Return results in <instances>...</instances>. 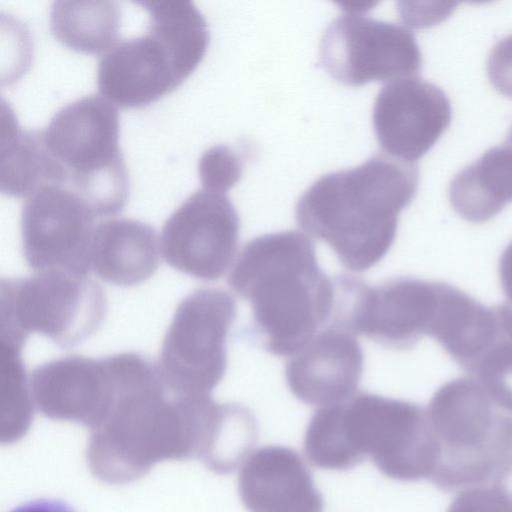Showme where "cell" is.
Masks as SVG:
<instances>
[{
	"mask_svg": "<svg viewBox=\"0 0 512 512\" xmlns=\"http://www.w3.org/2000/svg\"><path fill=\"white\" fill-rule=\"evenodd\" d=\"M319 62L338 82L360 86L412 76L422 60L416 39L407 28L346 13L324 31Z\"/></svg>",
	"mask_w": 512,
	"mask_h": 512,
	"instance_id": "9",
	"label": "cell"
},
{
	"mask_svg": "<svg viewBox=\"0 0 512 512\" xmlns=\"http://www.w3.org/2000/svg\"><path fill=\"white\" fill-rule=\"evenodd\" d=\"M236 312L234 298L217 288L196 289L181 300L157 362L167 389L180 396L208 395L219 384Z\"/></svg>",
	"mask_w": 512,
	"mask_h": 512,
	"instance_id": "8",
	"label": "cell"
},
{
	"mask_svg": "<svg viewBox=\"0 0 512 512\" xmlns=\"http://www.w3.org/2000/svg\"><path fill=\"white\" fill-rule=\"evenodd\" d=\"M238 239L239 217L229 198L203 188L169 216L161 230L159 246L172 268L213 281L233 261Z\"/></svg>",
	"mask_w": 512,
	"mask_h": 512,
	"instance_id": "11",
	"label": "cell"
},
{
	"mask_svg": "<svg viewBox=\"0 0 512 512\" xmlns=\"http://www.w3.org/2000/svg\"><path fill=\"white\" fill-rule=\"evenodd\" d=\"M154 229L134 219H107L94 228L90 268L103 281L121 287L139 285L159 266Z\"/></svg>",
	"mask_w": 512,
	"mask_h": 512,
	"instance_id": "17",
	"label": "cell"
},
{
	"mask_svg": "<svg viewBox=\"0 0 512 512\" xmlns=\"http://www.w3.org/2000/svg\"><path fill=\"white\" fill-rule=\"evenodd\" d=\"M449 199L465 220L482 223L512 201V145L508 142L485 151L450 181Z\"/></svg>",
	"mask_w": 512,
	"mask_h": 512,
	"instance_id": "19",
	"label": "cell"
},
{
	"mask_svg": "<svg viewBox=\"0 0 512 512\" xmlns=\"http://www.w3.org/2000/svg\"><path fill=\"white\" fill-rule=\"evenodd\" d=\"M492 486L512 509V459L495 474Z\"/></svg>",
	"mask_w": 512,
	"mask_h": 512,
	"instance_id": "25",
	"label": "cell"
},
{
	"mask_svg": "<svg viewBox=\"0 0 512 512\" xmlns=\"http://www.w3.org/2000/svg\"><path fill=\"white\" fill-rule=\"evenodd\" d=\"M29 384L40 408L52 416L80 417L108 408L112 378L107 359L71 355L48 361Z\"/></svg>",
	"mask_w": 512,
	"mask_h": 512,
	"instance_id": "16",
	"label": "cell"
},
{
	"mask_svg": "<svg viewBox=\"0 0 512 512\" xmlns=\"http://www.w3.org/2000/svg\"><path fill=\"white\" fill-rule=\"evenodd\" d=\"M189 75L170 43L147 24L145 33L118 42L101 56L97 87L114 105L140 107L172 91Z\"/></svg>",
	"mask_w": 512,
	"mask_h": 512,
	"instance_id": "13",
	"label": "cell"
},
{
	"mask_svg": "<svg viewBox=\"0 0 512 512\" xmlns=\"http://www.w3.org/2000/svg\"><path fill=\"white\" fill-rule=\"evenodd\" d=\"M118 112L101 95L67 104L41 131L43 141L68 174V183L96 217L117 214L128 195V178L118 145Z\"/></svg>",
	"mask_w": 512,
	"mask_h": 512,
	"instance_id": "4",
	"label": "cell"
},
{
	"mask_svg": "<svg viewBox=\"0 0 512 512\" xmlns=\"http://www.w3.org/2000/svg\"><path fill=\"white\" fill-rule=\"evenodd\" d=\"M499 277L504 295L512 304V242L500 257Z\"/></svg>",
	"mask_w": 512,
	"mask_h": 512,
	"instance_id": "26",
	"label": "cell"
},
{
	"mask_svg": "<svg viewBox=\"0 0 512 512\" xmlns=\"http://www.w3.org/2000/svg\"><path fill=\"white\" fill-rule=\"evenodd\" d=\"M331 326L361 334L384 347L406 350L435 328L445 283L411 277L368 286L353 277L333 280Z\"/></svg>",
	"mask_w": 512,
	"mask_h": 512,
	"instance_id": "7",
	"label": "cell"
},
{
	"mask_svg": "<svg viewBox=\"0 0 512 512\" xmlns=\"http://www.w3.org/2000/svg\"><path fill=\"white\" fill-rule=\"evenodd\" d=\"M198 172L204 189L225 193L241 177L238 156L226 146H214L199 160Z\"/></svg>",
	"mask_w": 512,
	"mask_h": 512,
	"instance_id": "21",
	"label": "cell"
},
{
	"mask_svg": "<svg viewBox=\"0 0 512 512\" xmlns=\"http://www.w3.org/2000/svg\"><path fill=\"white\" fill-rule=\"evenodd\" d=\"M107 312L102 287L88 275L51 270L0 284V342L22 350L37 332L62 348L96 332Z\"/></svg>",
	"mask_w": 512,
	"mask_h": 512,
	"instance_id": "5",
	"label": "cell"
},
{
	"mask_svg": "<svg viewBox=\"0 0 512 512\" xmlns=\"http://www.w3.org/2000/svg\"><path fill=\"white\" fill-rule=\"evenodd\" d=\"M228 283L250 304L248 339L270 354L292 356L331 319L334 282L319 266L313 242L298 231L250 240Z\"/></svg>",
	"mask_w": 512,
	"mask_h": 512,
	"instance_id": "1",
	"label": "cell"
},
{
	"mask_svg": "<svg viewBox=\"0 0 512 512\" xmlns=\"http://www.w3.org/2000/svg\"><path fill=\"white\" fill-rule=\"evenodd\" d=\"M248 512H323L324 501L301 455L282 445L256 449L238 477Z\"/></svg>",
	"mask_w": 512,
	"mask_h": 512,
	"instance_id": "15",
	"label": "cell"
},
{
	"mask_svg": "<svg viewBox=\"0 0 512 512\" xmlns=\"http://www.w3.org/2000/svg\"><path fill=\"white\" fill-rule=\"evenodd\" d=\"M68 183V174L46 147L41 131L21 130L10 111L2 110L0 190L28 198L42 186Z\"/></svg>",
	"mask_w": 512,
	"mask_h": 512,
	"instance_id": "18",
	"label": "cell"
},
{
	"mask_svg": "<svg viewBox=\"0 0 512 512\" xmlns=\"http://www.w3.org/2000/svg\"><path fill=\"white\" fill-rule=\"evenodd\" d=\"M438 447L430 481L443 491L482 484L512 455V411L472 377L440 386L426 410Z\"/></svg>",
	"mask_w": 512,
	"mask_h": 512,
	"instance_id": "3",
	"label": "cell"
},
{
	"mask_svg": "<svg viewBox=\"0 0 512 512\" xmlns=\"http://www.w3.org/2000/svg\"><path fill=\"white\" fill-rule=\"evenodd\" d=\"M10 512H77L69 503L55 498H38L27 501Z\"/></svg>",
	"mask_w": 512,
	"mask_h": 512,
	"instance_id": "24",
	"label": "cell"
},
{
	"mask_svg": "<svg viewBox=\"0 0 512 512\" xmlns=\"http://www.w3.org/2000/svg\"><path fill=\"white\" fill-rule=\"evenodd\" d=\"M364 357L351 332L329 326L290 356L285 366L286 383L301 402L328 406L356 393Z\"/></svg>",
	"mask_w": 512,
	"mask_h": 512,
	"instance_id": "14",
	"label": "cell"
},
{
	"mask_svg": "<svg viewBox=\"0 0 512 512\" xmlns=\"http://www.w3.org/2000/svg\"><path fill=\"white\" fill-rule=\"evenodd\" d=\"M95 214L72 190L50 184L26 198L21 210L22 250L36 273L88 275Z\"/></svg>",
	"mask_w": 512,
	"mask_h": 512,
	"instance_id": "10",
	"label": "cell"
},
{
	"mask_svg": "<svg viewBox=\"0 0 512 512\" xmlns=\"http://www.w3.org/2000/svg\"><path fill=\"white\" fill-rule=\"evenodd\" d=\"M121 10L114 1L52 2L49 27L65 46L89 54H105L118 42Z\"/></svg>",
	"mask_w": 512,
	"mask_h": 512,
	"instance_id": "20",
	"label": "cell"
},
{
	"mask_svg": "<svg viewBox=\"0 0 512 512\" xmlns=\"http://www.w3.org/2000/svg\"><path fill=\"white\" fill-rule=\"evenodd\" d=\"M417 185L414 164L378 154L316 180L298 200L296 220L305 232L326 242L344 267L363 272L390 250L398 216Z\"/></svg>",
	"mask_w": 512,
	"mask_h": 512,
	"instance_id": "2",
	"label": "cell"
},
{
	"mask_svg": "<svg viewBox=\"0 0 512 512\" xmlns=\"http://www.w3.org/2000/svg\"><path fill=\"white\" fill-rule=\"evenodd\" d=\"M352 450L398 481L431 479L438 447L426 411L418 404L367 392L334 404Z\"/></svg>",
	"mask_w": 512,
	"mask_h": 512,
	"instance_id": "6",
	"label": "cell"
},
{
	"mask_svg": "<svg viewBox=\"0 0 512 512\" xmlns=\"http://www.w3.org/2000/svg\"><path fill=\"white\" fill-rule=\"evenodd\" d=\"M451 121V104L437 85L416 76L391 80L378 93L373 125L381 148L414 163L439 139Z\"/></svg>",
	"mask_w": 512,
	"mask_h": 512,
	"instance_id": "12",
	"label": "cell"
},
{
	"mask_svg": "<svg viewBox=\"0 0 512 512\" xmlns=\"http://www.w3.org/2000/svg\"><path fill=\"white\" fill-rule=\"evenodd\" d=\"M487 74L499 92L512 97V33L492 47L487 59Z\"/></svg>",
	"mask_w": 512,
	"mask_h": 512,
	"instance_id": "23",
	"label": "cell"
},
{
	"mask_svg": "<svg viewBox=\"0 0 512 512\" xmlns=\"http://www.w3.org/2000/svg\"><path fill=\"white\" fill-rule=\"evenodd\" d=\"M506 142L510 143L512 145V124L509 128V131H508V134H507V139H506Z\"/></svg>",
	"mask_w": 512,
	"mask_h": 512,
	"instance_id": "27",
	"label": "cell"
},
{
	"mask_svg": "<svg viewBox=\"0 0 512 512\" xmlns=\"http://www.w3.org/2000/svg\"><path fill=\"white\" fill-rule=\"evenodd\" d=\"M447 512H512V509L493 486H475L461 491Z\"/></svg>",
	"mask_w": 512,
	"mask_h": 512,
	"instance_id": "22",
	"label": "cell"
}]
</instances>
